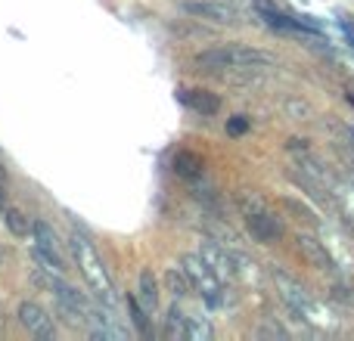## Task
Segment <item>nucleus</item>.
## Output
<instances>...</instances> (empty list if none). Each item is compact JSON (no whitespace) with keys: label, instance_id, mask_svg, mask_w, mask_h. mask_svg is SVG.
<instances>
[{"label":"nucleus","instance_id":"1","mask_svg":"<svg viewBox=\"0 0 354 341\" xmlns=\"http://www.w3.org/2000/svg\"><path fill=\"white\" fill-rule=\"evenodd\" d=\"M193 62L208 72H264L277 66V56L268 50L245 47V43H227V47L199 50Z\"/></svg>","mask_w":354,"mask_h":341},{"label":"nucleus","instance_id":"2","mask_svg":"<svg viewBox=\"0 0 354 341\" xmlns=\"http://www.w3.org/2000/svg\"><path fill=\"white\" fill-rule=\"evenodd\" d=\"M68 249H72V257H75V267H78V273L84 276L87 289H91L93 295H97L103 304H115V282H112L109 270H106L103 257L97 255V249H93V242L84 236V233L75 230L72 236H68Z\"/></svg>","mask_w":354,"mask_h":341},{"label":"nucleus","instance_id":"3","mask_svg":"<svg viewBox=\"0 0 354 341\" xmlns=\"http://www.w3.org/2000/svg\"><path fill=\"white\" fill-rule=\"evenodd\" d=\"M270 276H274L277 295H280L283 304H286L292 313H299L301 320H311V323H317V320H320V304H317V298L308 292V286H301L295 276L283 273V270H274Z\"/></svg>","mask_w":354,"mask_h":341},{"label":"nucleus","instance_id":"4","mask_svg":"<svg viewBox=\"0 0 354 341\" xmlns=\"http://www.w3.org/2000/svg\"><path fill=\"white\" fill-rule=\"evenodd\" d=\"M180 267L189 280V289H193L208 307H224V286H221V280L212 273V267H208L199 255H183Z\"/></svg>","mask_w":354,"mask_h":341},{"label":"nucleus","instance_id":"5","mask_svg":"<svg viewBox=\"0 0 354 341\" xmlns=\"http://www.w3.org/2000/svg\"><path fill=\"white\" fill-rule=\"evenodd\" d=\"M31 242H35V261L41 264L47 273H66L62 245L47 220H31Z\"/></svg>","mask_w":354,"mask_h":341},{"label":"nucleus","instance_id":"6","mask_svg":"<svg viewBox=\"0 0 354 341\" xmlns=\"http://www.w3.org/2000/svg\"><path fill=\"white\" fill-rule=\"evenodd\" d=\"M16 323L22 326V332H28L31 338L53 341L56 338V320L50 317L47 307H41L37 301H22L16 307Z\"/></svg>","mask_w":354,"mask_h":341},{"label":"nucleus","instance_id":"7","mask_svg":"<svg viewBox=\"0 0 354 341\" xmlns=\"http://www.w3.org/2000/svg\"><path fill=\"white\" fill-rule=\"evenodd\" d=\"M295 249H299V255L305 257L314 270H320V273H336V270H339L333 251L326 249V242L317 236V233L299 230V233H295Z\"/></svg>","mask_w":354,"mask_h":341},{"label":"nucleus","instance_id":"8","mask_svg":"<svg viewBox=\"0 0 354 341\" xmlns=\"http://www.w3.org/2000/svg\"><path fill=\"white\" fill-rule=\"evenodd\" d=\"M243 220H245V230H249V236L255 239V242H261V245L280 242L283 220L274 214V208H268V211H258V214H245Z\"/></svg>","mask_w":354,"mask_h":341},{"label":"nucleus","instance_id":"9","mask_svg":"<svg viewBox=\"0 0 354 341\" xmlns=\"http://www.w3.org/2000/svg\"><path fill=\"white\" fill-rule=\"evenodd\" d=\"M196 255L202 257V261L212 267V273L221 280V286H227V282H236V273H233V257L227 249H221L214 239H202L199 242V251Z\"/></svg>","mask_w":354,"mask_h":341},{"label":"nucleus","instance_id":"10","mask_svg":"<svg viewBox=\"0 0 354 341\" xmlns=\"http://www.w3.org/2000/svg\"><path fill=\"white\" fill-rule=\"evenodd\" d=\"M180 10L196 19H208V22H218V25L236 22V10L227 3H218V0H183Z\"/></svg>","mask_w":354,"mask_h":341},{"label":"nucleus","instance_id":"11","mask_svg":"<svg viewBox=\"0 0 354 341\" xmlns=\"http://www.w3.org/2000/svg\"><path fill=\"white\" fill-rule=\"evenodd\" d=\"M177 97H180V103L187 106V109H193L196 115H202V118L221 112V97L212 90H180Z\"/></svg>","mask_w":354,"mask_h":341},{"label":"nucleus","instance_id":"12","mask_svg":"<svg viewBox=\"0 0 354 341\" xmlns=\"http://www.w3.org/2000/svg\"><path fill=\"white\" fill-rule=\"evenodd\" d=\"M333 208L339 211V217L348 224V230L354 233V183L351 180H336L333 183Z\"/></svg>","mask_w":354,"mask_h":341},{"label":"nucleus","instance_id":"13","mask_svg":"<svg viewBox=\"0 0 354 341\" xmlns=\"http://www.w3.org/2000/svg\"><path fill=\"white\" fill-rule=\"evenodd\" d=\"M137 298L149 313L159 311V280H156V273L149 267H143L140 276H137Z\"/></svg>","mask_w":354,"mask_h":341},{"label":"nucleus","instance_id":"14","mask_svg":"<svg viewBox=\"0 0 354 341\" xmlns=\"http://www.w3.org/2000/svg\"><path fill=\"white\" fill-rule=\"evenodd\" d=\"M171 168L177 177H183V180H199L205 165H202V159L196 153H189V149H177L174 159H171Z\"/></svg>","mask_w":354,"mask_h":341},{"label":"nucleus","instance_id":"15","mask_svg":"<svg viewBox=\"0 0 354 341\" xmlns=\"http://www.w3.org/2000/svg\"><path fill=\"white\" fill-rule=\"evenodd\" d=\"M0 217H3L6 230H10L16 239H28V236H31V217L22 211V208L3 205V208H0Z\"/></svg>","mask_w":354,"mask_h":341},{"label":"nucleus","instance_id":"16","mask_svg":"<svg viewBox=\"0 0 354 341\" xmlns=\"http://www.w3.org/2000/svg\"><path fill=\"white\" fill-rule=\"evenodd\" d=\"M128 313H131V323H134L137 335L140 338H153V313L140 304L137 295H128Z\"/></svg>","mask_w":354,"mask_h":341},{"label":"nucleus","instance_id":"17","mask_svg":"<svg viewBox=\"0 0 354 341\" xmlns=\"http://www.w3.org/2000/svg\"><path fill=\"white\" fill-rule=\"evenodd\" d=\"M233 205H236V211L243 214H258V211H268V199H264L261 193H255V189H236L233 193Z\"/></svg>","mask_w":354,"mask_h":341},{"label":"nucleus","instance_id":"18","mask_svg":"<svg viewBox=\"0 0 354 341\" xmlns=\"http://www.w3.org/2000/svg\"><path fill=\"white\" fill-rule=\"evenodd\" d=\"M165 338H168V341L187 338V313L177 307V301H174L171 307H168V313H165Z\"/></svg>","mask_w":354,"mask_h":341},{"label":"nucleus","instance_id":"19","mask_svg":"<svg viewBox=\"0 0 354 341\" xmlns=\"http://www.w3.org/2000/svg\"><path fill=\"white\" fill-rule=\"evenodd\" d=\"M165 286H168V292L174 295V301L187 298V295L193 292V289H189L187 273H183V267H168V270H165Z\"/></svg>","mask_w":354,"mask_h":341},{"label":"nucleus","instance_id":"20","mask_svg":"<svg viewBox=\"0 0 354 341\" xmlns=\"http://www.w3.org/2000/svg\"><path fill=\"white\" fill-rule=\"evenodd\" d=\"M187 338H189V341H212V338H214L212 323H208L205 317H199V313L187 317Z\"/></svg>","mask_w":354,"mask_h":341},{"label":"nucleus","instance_id":"21","mask_svg":"<svg viewBox=\"0 0 354 341\" xmlns=\"http://www.w3.org/2000/svg\"><path fill=\"white\" fill-rule=\"evenodd\" d=\"M280 205L286 208V211H292L299 220H308V224H317V214H314L308 205H301V202H295V199H283Z\"/></svg>","mask_w":354,"mask_h":341},{"label":"nucleus","instance_id":"22","mask_svg":"<svg viewBox=\"0 0 354 341\" xmlns=\"http://www.w3.org/2000/svg\"><path fill=\"white\" fill-rule=\"evenodd\" d=\"M245 130H249V118H245V115H236V118H230V121H227V134L239 137V134H245Z\"/></svg>","mask_w":354,"mask_h":341},{"label":"nucleus","instance_id":"23","mask_svg":"<svg viewBox=\"0 0 354 341\" xmlns=\"http://www.w3.org/2000/svg\"><path fill=\"white\" fill-rule=\"evenodd\" d=\"M342 31H345V37L351 41V47H354V22H348V19H342Z\"/></svg>","mask_w":354,"mask_h":341},{"label":"nucleus","instance_id":"24","mask_svg":"<svg viewBox=\"0 0 354 341\" xmlns=\"http://www.w3.org/2000/svg\"><path fill=\"white\" fill-rule=\"evenodd\" d=\"M345 137H348V140H345V143H348V146H351V153H354V124H348V128H345Z\"/></svg>","mask_w":354,"mask_h":341},{"label":"nucleus","instance_id":"25","mask_svg":"<svg viewBox=\"0 0 354 341\" xmlns=\"http://www.w3.org/2000/svg\"><path fill=\"white\" fill-rule=\"evenodd\" d=\"M6 205V189H3V177H0V208Z\"/></svg>","mask_w":354,"mask_h":341},{"label":"nucleus","instance_id":"26","mask_svg":"<svg viewBox=\"0 0 354 341\" xmlns=\"http://www.w3.org/2000/svg\"><path fill=\"white\" fill-rule=\"evenodd\" d=\"M0 320H3V304H0Z\"/></svg>","mask_w":354,"mask_h":341},{"label":"nucleus","instance_id":"27","mask_svg":"<svg viewBox=\"0 0 354 341\" xmlns=\"http://www.w3.org/2000/svg\"><path fill=\"white\" fill-rule=\"evenodd\" d=\"M348 180H351V183H354V170H351V177H348Z\"/></svg>","mask_w":354,"mask_h":341},{"label":"nucleus","instance_id":"28","mask_svg":"<svg viewBox=\"0 0 354 341\" xmlns=\"http://www.w3.org/2000/svg\"><path fill=\"white\" fill-rule=\"evenodd\" d=\"M0 261H3V255H0Z\"/></svg>","mask_w":354,"mask_h":341}]
</instances>
